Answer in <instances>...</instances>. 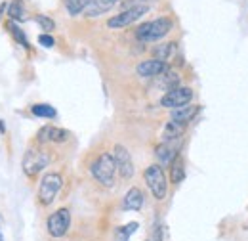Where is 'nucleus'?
<instances>
[{"mask_svg": "<svg viewBox=\"0 0 248 241\" xmlns=\"http://www.w3.org/2000/svg\"><path fill=\"white\" fill-rule=\"evenodd\" d=\"M90 172L99 184H103L105 188H111L117 176V163H115L113 153H101L92 163Z\"/></svg>", "mask_w": 248, "mask_h": 241, "instance_id": "1", "label": "nucleus"}, {"mask_svg": "<svg viewBox=\"0 0 248 241\" xmlns=\"http://www.w3.org/2000/svg\"><path fill=\"white\" fill-rule=\"evenodd\" d=\"M174 27V21L170 17H158L153 21H147L143 25H140L136 29V36L141 40V42H155L164 38Z\"/></svg>", "mask_w": 248, "mask_h": 241, "instance_id": "2", "label": "nucleus"}, {"mask_svg": "<svg viewBox=\"0 0 248 241\" xmlns=\"http://www.w3.org/2000/svg\"><path fill=\"white\" fill-rule=\"evenodd\" d=\"M143 178L147 182V188L151 189L153 197L156 201H162L166 197V193H168V182H166V174H164L162 167L160 165L147 167L145 172H143Z\"/></svg>", "mask_w": 248, "mask_h": 241, "instance_id": "3", "label": "nucleus"}, {"mask_svg": "<svg viewBox=\"0 0 248 241\" xmlns=\"http://www.w3.org/2000/svg\"><path fill=\"white\" fill-rule=\"evenodd\" d=\"M62 186H63L62 174H58V172L44 174V178L40 182V188H38V199H40V203L42 205H52L54 199L58 197Z\"/></svg>", "mask_w": 248, "mask_h": 241, "instance_id": "4", "label": "nucleus"}, {"mask_svg": "<svg viewBox=\"0 0 248 241\" xmlns=\"http://www.w3.org/2000/svg\"><path fill=\"white\" fill-rule=\"evenodd\" d=\"M149 12V6L147 4H136V6H128L124 12H121L119 16H113L109 21H107V27L111 29H123L132 25L134 21H138L141 16H145Z\"/></svg>", "mask_w": 248, "mask_h": 241, "instance_id": "5", "label": "nucleus"}, {"mask_svg": "<svg viewBox=\"0 0 248 241\" xmlns=\"http://www.w3.org/2000/svg\"><path fill=\"white\" fill-rule=\"evenodd\" d=\"M48 163H50V153L48 151L31 148V150H27L25 157H23V172L29 178H34L42 169L48 167Z\"/></svg>", "mask_w": 248, "mask_h": 241, "instance_id": "6", "label": "nucleus"}, {"mask_svg": "<svg viewBox=\"0 0 248 241\" xmlns=\"http://www.w3.org/2000/svg\"><path fill=\"white\" fill-rule=\"evenodd\" d=\"M46 226H48V234L52 238H63L67 234L69 226H71V212H69V209H60L54 214H50Z\"/></svg>", "mask_w": 248, "mask_h": 241, "instance_id": "7", "label": "nucleus"}, {"mask_svg": "<svg viewBox=\"0 0 248 241\" xmlns=\"http://www.w3.org/2000/svg\"><path fill=\"white\" fill-rule=\"evenodd\" d=\"M191 100H193V90L187 88V86H178V88H174V90H168L160 98V105H162V107L176 109V107L187 105Z\"/></svg>", "mask_w": 248, "mask_h": 241, "instance_id": "8", "label": "nucleus"}, {"mask_svg": "<svg viewBox=\"0 0 248 241\" xmlns=\"http://www.w3.org/2000/svg\"><path fill=\"white\" fill-rule=\"evenodd\" d=\"M113 157H115V163H117V171H119V174L123 176L124 180H130V178L134 176V161H132L130 151L126 150L124 146H115V150H113Z\"/></svg>", "mask_w": 248, "mask_h": 241, "instance_id": "9", "label": "nucleus"}, {"mask_svg": "<svg viewBox=\"0 0 248 241\" xmlns=\"http://www.w3.org/2000/svg\"><path fill=\"white\" fill-rule=\"evenodd\" d=\"M166 69H168V67H166L164 61L156 60V58H151V60H145V61H141V63H138L136 73H138L140 77H143V79H153V77L162 75Z\"/></svg>", "mask_w": 248, "mask_h": 241, "instance_id": "10", "label": "nucleus"}, {"mask_svg": "<svg viewBox=\"0 0 248 241\" xmlns=\"http://www.w3.org/2000/svg\"><path fill=\"white\" fill-rule=\"evenodd\" d=\"M38 140L40 142H54V144H63L69 140V132L60 126H42L38 130Z\"/></svg>", "mask_w": 248, "mask_h": 241, "instance_id": "11", "label": "nucleus"}, {"mask_svg": "<svg viewBox=\"0 0 248 241\" xmlns=\"http://www.w3.org/2000/svg\"><path fill=\"white\" fill-rule=\"evenodd\" d=\"M182 140H170V142H162L160 146H156L155 155L162 165H170L176 157H178V146Z\"/></svg>", "mask_w": 248, "mask_h": 241, "instance_id": "12", "label": "nucleus"}, {"mask_svg": "<svg viewBox=\"0 0 248 241\" xmlns=\"http://www.w3.org/2000/svg\"><path fill=\"white\" fill-rule=\"evenodd\" d=\"M117 4V0H88V6L84 8V16L86 17H97L109 10H113Z\"/></svg>", "mask_w": 248, "mask_h": 241, "instance_id": "13", "label": "nucleus"}, {"mask_svg": "<svg viewBox=\"0 0 248 241\" xmlns=\"http://www.w3.org/2000/svg\"><path fill=\"white\" fill-rule=\"evenodd\" d=\"M143 201H145V197H143L141 189L140 188H130L128 193L124 195L123 207L126 211H140L143 207Z\"/></svg>", "mask_w": 248, "mask_h": 241, "instance_id": "14", "label": "nucleus"}, {"mask_svg": "<svg viewBox=\"0 0 248 241\" xmlns=\"http://www.w3.org/2000/svg\"><path fill=\"white\" fill-rule=\"evenodd\" d=\"M186 132V124L184 122H178V120H168L164 130H162V142H170V140H182Z\"/></svg>", "mask_w": 248, "mask_h": 241, "instance_id": "15", "label": "nucleus"}, {"mask_svg": "<svg viewBox=\"0 0 248 241\" xmlns=\"http://www.w3.org/2000/svg\"><path fill=\"white\" fill-rule=\"evenodd\" d=\"M201 111V105H182V107H176L172 109V120H178V122H184L187 124L191 119H195V115Z\"/></svg>", "mask_w": 248, "mask_h": 241, "instance_id": "16", "label": "nucleus"}, {"mask_svg": "<svg viewBox=\"0 0 248 241\" xmlns=\"http://www.w3.org/2000/svg\"><path fill=\"white\" fill-rule=\"evenodd\" d=\"M8 16H10L12 21H25L27 19V14H25L23 0H12L8 4Z\"/></svg>", "mask_w": 248, "mask_h": 241, "instance_id": "17", "label": "nucleus"}, {"mask_svg": "<svg viewBox=\"0 0 248 241\" xmlns=\"http://www.w3.org/2000/svg\"><path fill=\"white\" fill-rule=\"evenodd\" d=\"M176 52H178V44H176V42L160 44L158 48H155V58L160 61H164V63H168V61L176 56Z\"/></svg>", "mask_w": 248, "mask_h": 241, "instance_id": "18", "label": "nucleus"}, {"mask_svg": "<svg viewBox=\"0 0 248 241\" xmlns=\"http://www.w3.org/2000/svg\"><path fill=\"white\" fill-rule=\"evenodd\" d=\"M170 178L174 184H182L186 178V169H184V161L180 155L170 163Z\"/></svg>", "mask_w": 248, "mask_h": 241, "instance_id": "19", "label": "nucleus"}, {"mask_svg": "<svg viewBox=\"0 0 248 241\" xmlns=\"http://www.w3.org/2000/svg\"><path fill=\"white\" fill-rule=\"evenodd\" d=\"M31 113L34 117H42V119H54L58 115L50 103H34L31 107Z\"/></svg>", "mask_w": 248, "mask_h": 241, "instance_id": "20", "label": "nucleus"}, {"mask_svg": "<svg viewBox=\"0 0 248 241\" xmlns=\"http://www.w3.org/2000/svg\"><path fill=\"white\" fill-rule=\"evenodd\" d=\"M6 27H8V31H10V34L16 38V42H17V44H21L23 48H29V40H27L25 33H23V31L16 25V21H12V19H10V21L6 23Z\"/></svg>", "mask_w": 248, "mask_h": 241, "instance_id": "21", "label": "nucleus"}, {"mask_svg": "<svg viewBox=\"0 0 248 241\" xmlns=\"http://www.w3.org/2000/svg\"><path fill=\"white\" fill-rule=\"evenodd\" d=\"M160 85L162 86H166V90H174V88H178L180 86V77L174 73V71H164L162 73V79H160Z\"/></svg>", "mask_w": 248, "mask_h": 241, "instance_id": "22", "label": "nucleus"}, {"mask_svg": "<svg viewBox=\"0 0 248 241\" xmlns=\"http://www.w3.org/2000/svg\"><path fill=\"white\" fill-rule=\"evenodd\" d=\"M138 228H140V224H138V222H130V224H126V226H121V228L117 230V234H115V240L117 241H128Z\"/></svg>", "mask_w": 248, "mask_h": 241, "instance_id": "23", "label": "nucleus"}, {"mask_svg": "<svg viewBox=\"0 0 248 241\" xmlns=\"http://www.w3.org/2000/svg\"><path fill=\"white\" fill-rule=\"evenodd\" d=\"M86 6H88V0H65V8H67L69 16H78V14H82Z\"/></svg>", "mask_w": 248, "mask_h": 241, "instance_id": "24", "label": "nucleus"}, {"mask_svg": "<svg viewBox=\"0 0 248 241\" xmlns=\"http://www.w3.org/2000/svg\"><path fill=\"white\" fill-rule=\"evenodd\" d=\"M34 21L42 27V31H46V33H52V31L56 29V23H54V19L52 17H48V16H42V14H38L36 17H34Z\"/></svg>", "mask_w": 248, "mask_h": 241, "instance_id": "25", "label": "nucleus"}, {"mask_svg": "<svg viewBox=\"0 0 248 241\" xmlns=\"http://www.w3.org/2000/svg\"><path fill=\"white\" fill-rule=\"evenodd\" d=\"M38 44L44 46V48H52V46L56 44V40H54V36H52L50 33H42V34L38 36Z\"/></svg>", "mask_w": 248, "mask_h": 241, "instance_id": "26", "label": "nucleus"}, {"mask_svg": "<svg viewBox=\"0 0 248 241\" xmlns=\"http://www.w3.org/2000/svg\"><path fill=\"white\" fill-rule=\"evenodd\" d=\"M6 10H8V4H6V2H2V4H0V17H2V14H4Z\"/></svg>", "mask_w": 248, "mask_h": 241, "instance_id": "27", "label": "nucleus"}, {"mask_svg": "<svg viewBox=\"0 0 248 241\" xmlns=\"http://www.w3.org/2000/svg\"><path fill=\"white\" fill-rule=\"evenodd\" d=\"M0 132H4V122L0 120Z\"/></svg>", "mask_w": 248, "mask_h": 241, "instance_id": "28", "label": "nucleus"}, {"mask_svg": "<svg viewBox=\"0 0 248 241\" xmlns=\"http://www.w3.org/2000/svg\"><path fill=\"white\" fill-rule=\"evenodd\" d=\"M0 241H4V240H2V232H0Z\"/></svg>", "mask_w": 248, "mask_h": 241, "instance_id": "29", "label": "nucleus"}]
</instances>
